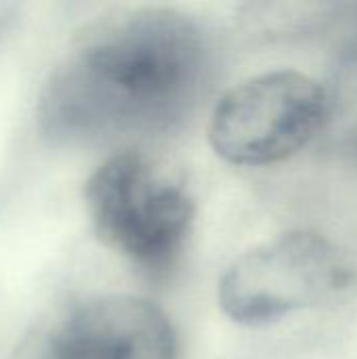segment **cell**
<instances>
[{
  "label": "cell",
  "mask_w": 357,
  "mask_h": 359,
  "mask_svg": "<svg viewBox=\"0 0 357 359\" xmlns=\"http://www.w3.org/2000/svg\"><path fill=\"white\" fill-rule=\"evenodd\" d=\"M11 15L6 13V8L4 6H0V32L4 29V23H6V19H8Z\"/></svg>",
  "instance_id": "8992f818"
},
{
  "label": "cell",
  "mask_w": 357,
  "mask_h": 359,
  "mask_svg": "<svg viewBox=\"0 0 357 359\" xmlns=\"http://www.w3.org/2000/svg\"><path fill=\"white\" fill-rule=\"evenodd\" d=\"M84 200L99 240L151 278L168 276L189 240L196 202L154 158L124 149L86 181Z\"/></svg>",
  "instance_id": "7a4b0ae2"
},
{
  "label": "cell",
  "mask_w": 357,
  "mask_h": 359,
  "mask_svg": "<svg viewBox=\"0 0 357 359\" xmlns=\"http://www.w3.org/2000/svg\"><path fill=\"white\" fill-rule=\"evenodd\" d=\"M356 292L351 257L326 236L297 229L236 259L219 282V305L236 324L267 326Z\"/></svg>",
  "instance_id": "3957f363"
},
{
  "label": "cell",
  "mask_w": 357,
  "mask_h": 359,
  "mask_svg": "<svg viewBox=\"0 0 357 359\" xmlns=\"http://www.w3.org/2000/svg\"><path fill=\"white\" fill-rule=\"evenodd\" d=\"M215 78V46L194 17L141 6L88 27L48 74L40 130L55 143L154 137L194 116Z\"/></svg>",
  "instance_id": "6da1fadb"
},
{
  "label": "cell",
  "mask_w": 357,
  "mask_h": 359,
  "mask_svg": "<svg viewBox=\"0 0 357 359\" xmlns=\"http://www.w3.org/2000/svg\"><path fill=\"white\" fill-rule=\"evenodd\" d=\"M324 86L297 69H274L229 88L215 105L208 139L238 166H269L305 149L326 126Z\"/></svg>",
  "instance_id": "277c9868"
},
{
  "label": "cell",
  "mask_w": 357,
  "mask_h": 359,
  "mask_svg": "<svg viewBox=\"0 0 357 359\" xmlns=\"http://www.w3.org/2000/svg\"><path fill=\"white\" fill-rule=\"evenodd\" d=\"M168 316L149 301L105 294L76 301L38 324L13 359H175Z\"/></svg>",
  "instance_id": "5b68a950"
}]
</instances>
